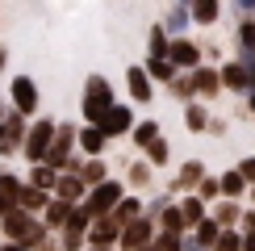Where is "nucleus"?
<instances>
[{
	"instance_id": "b1692460",
	"label": "nucleus",
	"mask_w": 255,
	"mask_h": 251,
	"mask_svg": "<svg viewBox=\"0 0 255 251\" xmlns=\"http://www.w3.org/2000/svg\"><path fill=\"white\" fill-rule=\"evenodd\" d=\"M235 46H239V59L255 63V17H239V25H235Z\"/></svg>"
},
{
	"instance_id": "0eeeda50",
	"label": "nucleus",
	"mask_w": 255,
	"mask_h": 251,
	"mask_svg": "<svg viewBox=\"0 0 255 251\" xmlns=\"http://www.w3.org/2000/svg\"><path fill=\"white\" fill-rule=\"evenodd\" d=\"M8 109H17L21 118H38L42 92H38L34 76H13V84H8Z\"/></svg>"
},
{
	"instance_id": "3c124183",
	"label": "nucleus",
	"mask_w": 255,
	"mask_h": 251,
	"mask_svg": "<svg viewBox=\"0 0 255 251\" xmlns=\"http://www.w3.org/2000/svg\"><path fill=\"white\" fill-rule=\"evenodd\" d=\"M247 113H251V118H255V88L247 92Z\"/></svg>"
},
{
	"instance_id": "864d4df0",
	"label": "nucleus",
	"mask_w": 255,
	"mask_h": 251,
	"mask_svg": "<svg viewBox=\"0 0 255 251\" xmlns=\"http://www.w3.org/2000/svg\"><path fill=\"white\" fill-rule=\"evenodd\" d=\"M0 251H29V247H21V243H4Z\"/></svg>"
},
{
	"instance_id": "de8ad7c7",
	"label": "nucleus",
	"mask_w": 255,
	"mask_h": 251,
	"mask_svg": "<svg viewBox=\"0 0 255 251\" xmlns=\"http://www.w3.org/2000/svg\"><path fill=\"white\" fill-rule=\"evenodd\" d=\"M226 130H230V122H226V118H214V122H209V134H214V138H222Z\"/></svg>"
},
{
	"instance_id": "a878e982",
	"label": "nucleus",
	"mask_w": 255,
	"mask_h": 251,
	"mask_svg": "<svg viewBox=\"0 0 255 251\" xmlns=\"http://www.w3.org/2000/svg\"><path fill=\"white\" fill-rule=\"evenodd\" d=\"M50 197H55V193H46V188H34V184H21L17 209H25V214H38V218H42V209L50 205Z\"/></svg>"
},
{
	"instance_id": "2f4dec72",
	"label": "nucleus",
	"mask_w": 255,
	"mask_h": 251,
	"mask_svg": "<svg viewBox=\"0 0 255 251\" xmlns=\"http://www.w3.org/2000/svg\"><path fill=\"white\" fill-rule=\"evenodd\" d=\"M25 184H34V188H46V193H55V184H59V172L50 163H29V176H25Z\"/></svg>"
},
{
	"instance_id": "603ef678",
	"label": "nucleus",
	"mask_w": 255,
	"mask_h": 251,
	"mask_svg": "<svg viewBox=\"0 0 255 251\" xmlns=\"http://www.w3.org/2000/svg\"><path fill=\"white\" fill-rule=\"evenodd\" d=\"M4 67H8V50L0 46V76H4Z\"/></svg>"
},
{
	"instance_id": "37998d69",
	"label": "nucleus",
	"mask_w": 255,
	"mask_h": 251,
	"mask_svg": "<svg viewBox=\"0 0 255 251\" xmlns=\"http://www.w3.org/2000/svg\"><path fill=\"white\" fill-rule=\"evenodd\" d=\"M34 251H63V243H59V235H55V230H46V235H42L38 243H34Z\"/></svg>"
},
{
	"instance_id": "5fc2aeb1",
	"label": "nucleus",
	"mask_w": 255,
	"mask_h": 251,
	"mask_svg": "<svg viewBox=\"0 0 255 251\" xmlns=\"http://www.w3.org/2000/svg\"><path fill=\"white\" fill-rule=\"evenodd\" d=\"M247 205H255V184H251V188H247Z\"/></svg>"
},
{
	"instance_id": "c03bdc74",
	"label": "nucleus",
	"mask_w": 255,
	"mask_h": 251,
	"mask_svg": "<svg viewBox=\"0 0 255 251\" xmlns=\"http://www.w3.org/2000/svg\"><path fill=\"white\" fill-rule=\"evenodd\" d=\"M239 230H243V235H255V205H243V218H239Z\"/></svg>"
},
{
	"instance_id": "5701e85b",
	"label": "nucleus",
	"mask_w": 255,
	"mask_h": 251,
	"mask_svg": "<svg viewBox=\"0 0 255 251\" xmlns=\"http://www.w3.org/2000/svg\"><path fill=\"white\" fill-rule=\"evenodd\" d=\"M151 180H155V167L146 159H130V167H126V188H130V193H146Z\"/></svg>"
},
{
	"instance_id": "dca6fc26",
	"label": "nucleus",
	"mask_w": 255,
	"mask_h": 251,
	"mask_svg": "<svg viewBox=\"0 0 255 251\" xmlns=\"http://www.w3.org/2000/svg\"><path fill=\"white\" fill-rule=\"evenodd\" d=\"M118 239H122V226L113 222V218H92L88 247H113V251H118Z\"/></svg>"
},
{
	"instance_id": "423d86ee",
	"label": "nucleus",
	"mask_w": 255,
	"mask_h": 251,
	"mask_svg": "<svg viewBox=\"0 0 255 251\" xmlns=\"http://www.w3.org/2000/svg\"><path fill=\"white\" fill-rule=\"evenodd\" d=\"M218 71H222V88H226L230 97H243V101H247V92L255 88V63H247V59H226V63H218Z\"/></svg>"
},
{
	"instance_id": "a211bd4d",
	"label": "nucleus",
	"mask_w": 255,
	"mask_h": 251,
	"mask_svg": "<svg viewBox=\"0 0 255 251\" xmlns=\"http://www.w3.org/2000/svg\"><path fill=\"white\" fill-rule=\"evenodd\" d=\"M71 214H76V205H71V201H63V197H50V205L42 209V226L59 235V230L71 222Z\"/></svg>"
},
{
	"instance_id": "c9c22d12",
	"label": "nucleus",
	"mask_w": 255,
	"mask_h": 251,
	"mask_svg": "<svg viewBox=\"0 0 255 251\" xmlns=\"http://www.w3.org/2000/svg\"><path fill=\"white\" fill-rule=\"evenodd\" d=\"M142 67H146V76H151L155 84H163V88L176 80V67H172V59H146Z\"/></svg>"
},
{
	"instance_id": "20e7f679",
	"label": "nucleus",
	"mask_w": 255,
	"mask_h": 251,
	"mask_svg": "<svg viewBox=\"0 0 255 251\" xmlns=\"http://www.w3.org/2000/svg\"><path fill=\"white\" fill-rule=\"evenodd\" d=\"M126 193H130V188H126V180H113V176H109L105 184L88 188V197H84V205H80V209H84L88 218H109Z\"/></svg>"
},
{
	"instance_id": "c85d7f7f",
	"label": "nucleus",
	"mask_w": 255,
	"mask_h": 251,
	"mask_svg": "<svg viewBox=\"0 0 255 251\" xmlns=\"http://www.w3.org/2000/svg\"><path fill=\"white\" fill-rule=\"evenodd\" d=\"M188 13H193V25H218L222 17V0H188Z\"/></svg>"
},
{
	"instance_id": "a19ab883",
	"label": "nucleus",
	"mask_w": 255,
	"mask_h": 251,
	"mask_svg": "<svg viewBox=\"0 0 255 251\" xmlns=\"http://www.w3.org/2000/svg\"><path fill=\"white\" fill-rule=\"evenodd\" d=\"M155 251H184V235H172V230H159V235H155Z\"/></svg>"
},
{
	"instance_id": "f03ea898",
	"label": "nucleus",
	"mask_w": 255,
	"mask_h": 251,
	"mask_svg": "<svg viewBox=\"0 0 255 251\" xmlns=\"http://www.w3.org/2000/svg\"><path fill=\"white\" fill-rule=\"evenodd\" d=\"M0 235H4V243H21L34 251V243L42 235H46V226H42L38 214H25V209H13V214L0 218Z\"/></svg>"
},
{
	"instance_id": "473e14b6",
	"label": "nucleus",
	"mask_w": 255,
	"mask_h": 251,
	"mask_svg": "<svg viewBox=\"0 0 255 251\" xmlns=\"http://www.w3.org/2000/svg\"><path fill=\"white\" fill-rule=\"evenodd\" d=\"M188 25H193V13H188V4H172V13L163 17V29L172 38H180V34H188Z\"/></svg>"
},
{
	"instance_id": "1a4fd4ad",
	"label": "nucleus",
	"mask_w": 255,
	"mask_h": 251,
	"mask_svg": "<svg viewBox=\"0 0 255 251\" xmlns=\"http://www.w3.org/2000/svg\"><path fill=\"white\" fill-rule=\"evenodd\" d=\"M155 235H159V226L151 222V218H134V222H126L122 226V239H118V251H138V247H151L155 243Z\"/></svg>"
},
{
	"instance_id": "cd10ccee",
	"label": "nucleus",
	"mask_w": 255,
	"mask_h": 251,
	"mask_svg": "<svg viewBox=\"0 0 255 251\" xmlns=\"http://www.w3.org/2000/svg\"><path fill=\"white\" fill-rule=\"evenodd\" d=\"M218 180H222V197H230V201H247V180H243V172L239 167H226V172H218Z\"/></svg>"
},
{
	"instance_id": "f8f14e48",
	"label": "nucleus",
	"mask_w": 255,
	"mask_h": 251,
	"mask_svg": "<svg viewBox=\"0 0 255 251\" xmlns=\"http://www.w3.org/2000/svg\"><path fill=\"white\" fill-rule=\"evenodd\" d=\"M193 92H197V101H218V97H226V88H222V71H218V63H201V67L193 71Z\"/></svg>"
},
{
	"instance_id": "72a5a7b5",
	"label": "nucleus",
	"mask_w": 255,
	"mask_h": 251,
	"mask_svg": "<svg viewBox=\"0 0 255 251\" xmlns=\"http://www.w3.org/2000/svg\"><path fill=\"white\" fill-rule=\"evenodd\" d=\"M155 226H159V230H172V235H188V222H184V214H180V205H176V201L155 218Z\"/></svg>"
},
{
	"instance_id": "79ce46f5",
	"label": "nucleus",
	"mask_w": 255,
	"mask_h": 251,
	"mask_svg": "<svg viewBox=\"0 0 255 251\" xmlns=\"http://www.w3.org/2000/svg\"><path fill=\"white\" fill-rule=\"evenodd\" d=\"M172 201H176V197H172V193H155V197H151V201H146V218H151V222H155V218H159V214H163V209H167V205H172Z\"/></svg>"
},
{
	"instance_id": "09e8293b",
	"label": "nucleus",
	"mask_w": 255,
	"mask_h": 251,
	"mask_svg": "<svg viewBox=\"0 0 255 251\" xmlns=\"http://www.w3.org/2000/svg\"><path fill=\"white\" fill-rule=\"evenodd\" d=\"M230 4H235L243 17H255V0H230Z\"/></svg>"
},
{
	"instance_id": "f257e3e1",
	"label": "nucleus",
	"mask_w": 255,
	"mask_h": 251,
	"mask_svg": "<svg viewBox=\"0 0 255 251\" xmlns=\"http://www.w3.org/2000/svg\"><path fill=\"white\" fill-rule=\"evenodd\" d=\"M118 105V97H113V84L101 76V71H92L88 80H84V92H80V118L84 126H101V118Z\"/></svg>"
},
{
	"instance_id": "6ab92c4d",
	"label": "nucleus",
	"mask_w": 255,
	"mask_h": 251,
	"mask_svg": "<svg viewBox=\"0 0 255 251\" xmlns=\"http://www.w3.org/2000/svg\"><path fill=\"white\" fill-rule=\"evenodd\" d=\"M209 122H214V113H209L205 101H188L184 105V130L188 134H209Z\"/></svg>"
},
{
	"instance_id": "bb28decb",
	"label": "nucleus",
	"mask_w": 255,
	"mask_h": 251,
	"mask_svg": "<svg viewBox=\"0 0 255 251\" xmlns=\"http://www.w3.org/2000/svg\"><path fill=\"white\" fill-rule=\"evenodd\" d=\"M155 138H163V122H155V118H142V122H134V130H130V142L138 146V151H146Z\"/></svg>"
},
{
	"instance_id": "4d7b16f0",
	"label": "nucleus",
	"mask_w": 255,
	"mask_h": 251,
	"mask_svg": "<svg viewBox=\"0 0 255 251\" xmlns=\"http://www.w3.org/2000/svg\"><path fill=\"white\" fill-rule=\"evenodd\" d=\"M84 251H113V247H84Z\"/></svg>"
},
{
	"instance_id": "39448f33",
	"label": "nucleus",
	"mask_w": 255,
	"mask_h": 251,
	"mask_svg": "<svg viewBox=\"0 0 255 251\" xmlns=\"http://www.w3.org/2000/svg\"><path fill=\"white\" fill-rule=\"evenodd\" d=\"M55 130H59L55 118H34V122H29L25 146H21L25 163H46V151H50V142H55Z\"/></svg>"
},
{
	"instance_id": "58836bf2",
	"label": "nucleus",
	"mask_w": 255,
	"mask_h": 251,
	"mask_svg": "<svg viewBox=\"0 0 255 251\" xmlns=\"http://www.w3.org/2000/svg\"><path fill=\"white\" fill-rule=\"evenodd\" d=\"M214 251H243V230H239V226H226V230L218 235Z\"/></svg>"
},
{
	"instance_id": "6e6d98bb",
	"label": "nucleus",
	"mask_w": 255,
	"mask_h": 251,
	"mask_svg": "<svg viewBox=\"0 0 255 251\" xmlns=\"http://www.w3.org/2000/svg\"><path fill=\"white\" fill-rule=\"evenodd\" d=\"M4 113H8V105H4V92H0V118H4Z\"/></svg>"
},
{
	"instance_id": "7c9ffc66",
	"label": "nucleus",
	"mask_w": 255,
	"mask_h": 251,
	"mask_svg": "<svg viewBox=\"0 0 255 251\" xmlns=\"http://www.w3.org/2000/svg\"><path fill=\"white\" fill-rule=\"evenodd\" d=\"M167 46H172V34L163 29V21L146 29V59H167Z\"/></svg>"
},
{
	"instance_id": "9d476101",
	"label": "nucleus",
	"mask_w": 255,
	"mask_h": 251,
	"mask_svg": "<svg viewBox=\"0 0 255 251\" xmlns=\"http://www.w3.org/2000/svg\"><path fill=\"white\" fill-rule=\"evenodd\" d=\"M167 59H172L176 71H197L201 63H205V55H201V42H193L188 34L172 38V46H167Z\"/></svg>"
},
{
	"instance_id": "c756f323",
	"label": "nucleus",
	"mask_w": 255,
	"mask_h": 251,
	"mask_svg": "<svg viewBox=\"0 0 255 251\" xmlns=\"http://www.w3.org/2000/svg\"><path fill=\"white\" fill-rule=\"evenodd\" d=\"M176 205H180V214H184V222H188V230H193L197 222H205V218H209V205L201 201L197 193H184V197H176Z\"/></svg>"
},
{
	"instance_id": "f3484780",
	"label": "nucleus",
	"mask_w": 255,
	"mask_h": 251,
	"mask_svg": "<svg viewBox=\"0 0 255 251\" xmlns=\"http://www.w3.org/2000/svg\"><path fill=\"white\" fill-rule=\"evenodd\" d=\"M105 151H109V134H105L101 126H80V155L105 159Z\"/></svg>"
},
{
	"instance_id": "6e6552de",
	"label": "nucleus",
	"mask_w": 255,
	"mask_h": 251,
	"mask_svg": "<svg viewBox=\"0 0 255 251\" xmlns=\"http://www.w3.org/2000/svg\"><path fill=\"white\" fill-rule=\"evenodd\" d=\"M25 134H29V118H21L17 109H8L0 118V159H13L21 146H25Z\"/></svg>"
},
{
	"instance_id": "4468645a",
	"label": "nucleus",
	"mask_w": 255,
	"mask_h": 251,
	"mask_svg": "<svg viewBox=\"0 0 255 251\" xmlns=\"http://www.w3.org/2000/svg\"><path fill=\"white\" fill-rule=\"evenodd\" d=\"M88 226H92V218H88V214H84V209L76 205L71 222L59 230V243H63V251H84V247H88Z\"/></svg>"
},
{
	"instance_id": "f704fd0d",
	"label": "nucleus",
	"mask_w": 255,
	"mask_h": 251,
	"mask_svg": "<svg viewBox=\"0 0 255 251\" xmlns=\"http://www.w3.org/2000/svg\"><path fill=\"white\" fill-rule=\"evenodd\" d=\"M167 92L180 101V105H188V101H197V92H193V71H176V80L167 84Z\"/></svg>"
},
{
	"instance_id": "393cba45",
	"label": "nucleus",
	"mask_w": 255,
	"mask_h": 251,
	"mask_svg": "<svg viewBox=\"0 0 255 251\" xmlns=\"http://www.w3.org/2000/svg\"><path fill=\"white\" fill-rule=\"evenodd\" d=\"M21 176H13V172H0V218L4 214H13L17 209V197H21Z\"/></svg>"
},
{
	"instance_id": "2eb2a0df",
	"label": "nucleus",
	"mask_w": 255,
	"mask_h": 251,
	"mask_svg": "<svg viewBox=\"0 0 255 251\" xmlns=\"http://www.w3.org/2000/svg\"><path fill=\"white\" fill-rule=\"evenodd\" d=\"M205 163H201V159H184V163H180V172L172 176V184H167V193H172V197H184V193H197V184L201 180H205Z\"/></svg>"
},
{
	"instance_id": "a18cd8bd",
	"label": "nucleus",
	"mask_w": 255,
	"mask_h": 251,
	"mask_svg": "<svg viewBox=\"0 0 255 251\" xmlns=\"http://www.w3.org/2000/svg\"><path fill=\"white\" fill-rule=\"evenodd\" d=\"M235 167L243 172V180H247V184H255V155H243V159H239Z\"/></svg>"
},
{
	"instance_id": "4be33fe9",
	"label": "nucleus",
	"mask_w": 255,
	"mask_h": 251,
	"mask_svg": "<svg viewBox=\"0 0 255 251\" xmlns=\"http://www.w3.org/2000/svg\"><path fill=\"white\" fill-rule=\"evenodd\" d=\"M243 205L247 201H230V197H218L214 205H209V218L226 230V226H239V218H243Z\"/></svg>"
},
{
	"instance_id": "7ed1b4c3",
	"label": "nucleus",
	"mask_w": 255,
	"mask_h": 251,
	"mask_svg": "<svg viewBox=\"0 0 255 251\" xmlns=\"http://www.w3.org/2000/svg\"><path fill=\"white\" fill-rule=\"evenodd\" d=\"M76 155H80V126L76 122H59L55 142H50V151H46V163L55 167V172H67Z\"/></svg>"
},
{
	"instance_id": "aec40b11",
	"label": "nucleus",
	"mask_w": 255,
	"mask_h": 251,
	"mask_svg": "<svg viewBox=\"0 0 255 251\" xmlns=\"http://www.w3.org/2000/svg\"><path fill=\"white\" fill-rule=\"evenodd\" d=\"M55 197H63V201H71V205H84V197H88V184H84L76 172H59Z\"/></svg>"
},
{
	"instance_id": "49530a36",
	"label": "nucleus",
	"mask_w": 255,
	"mask_h": 251,
	"mask_svg": "<svg viewBox=\"0 0 255 251\" xmlns=\"http://www.w3.org/2000/svg\"><path fill=\"white\" fill-rule=\"evenodd\" d=\"M201 55H205V63H218L222 50H218V42H205V46H201Z\"/></svg>"
},
{
	"instance_id": "ddd939ff",
	"label": "nucleus",
	"mask_w": 255,
	"mask_h": 251,
	"mask_svg": "<svg viewBox=\"0 0 255 251\" xmlns=\"http://www.w3.org/2000/svg\"><path fill=\"white\" fill-rule=\"evenodd\" d=\"M126 92H130V105H151L155 101V80L146 76L142 63H130L126 67Z\"/></svg>"
},
{
	"instance_id": "412c9836",
	"label": "nucleus",
	"mask_w": 255,
	"mask_h": 251,
	"mask_svg": "<svg viewBox=\"0 0 255 251\" xmlns=\"http://www.w3.org/2000/svg\"><path fill=\"white\" fill-rule=\"evenodd\" d=\"M142 214H146V197H142V193H126L109 218H113L118 226H126V222H134V218H142Z\"/></svg>"
},
{
	"instance_id": "9b49d317",
	"label": "nucleus",
	"mask_w": 255,
	"mask_h": 251,
	"mask_svg": "<svg viewBox=\"0 0 255 251\" xmlns=\"http://www.w3.org/2000/svg\"><path fill=\"white\" fill-rule=\"evenodd\" d=\"M134 122H138V118H134V105H130V101H118V105L101 118V130L109 134V142H113V138H130Z\"/></svg>"
},
{
	"instance_id": "4c0bfd02",
	"label": "nucleus",
	"mask_w": 255,
	"mask_h": 251,
	"mask_svg": "<svg viewBox=\"0 0 255 251\" xmlns=\"http://www.w3.org/2000/svg\"><path fill=\"white\" fill-rule=\"evenodd\" d=\"M142 155H146V163H151V167H167V163H172V142H167V138H155Z\"/></svg>"
},
{
	"instance_id": "e433bc0d",
	"label": "nucleus",
	"mask_w": 255,
	"mask_h": 251,
	"mask_svg": "<svg viewBox=\"0 0 255 251\" xmlns=\"http://www.w3.org/2000/svg\"><path fill=\"white\" fill-rule=\"evenodd\" d=\"M218 235H222V226L214 222V218H205V222H197V226H193V239L201 243V251H214Z\"/></svg>"
},
{
	"instance_id": "13d9d810",
	"label": "nucleus",
	"mask_w": 255,
	"mask_h": 251,
	"mask_svg": "<svg viewBox=\"0 0 255 251\" xmlns=\"http://www.w3.org/2000/svg\"><path fill=\"white\" fill-rule=\"evenodd\" d=\"M138 251H155V243H151V247H138Z\"/></svg>"
},
{
	"instance_id": "8fccbe9b",
	"label": "nucleus",
	"mask_w": 255,
	"mask_h": 251,
	"mask_svg": "<svg viewBox=\"0 0 255 251\" xmlns=\"http://www.w3.org/2000/svg\"><path fill=\"white\" fill-rule=\"evenodd\" d=\"M243 251H255V235H243Z\"/></svg>"
},
{
	"instance_id": "ea45409f",
	"label": "nucleus",
	"mask_w": 255,
	"mask_h": 251,
	"mask_svg": "<svg viewBox=\"0 0 255 251\" xmlns=\"http://www.w3.org/2000/svg\"><path fill=\"white\" fill-rule=\"evenodd\" d=\"M197 197H201V201H205V205H214V201H218V197H222V180H218V176H214V172H209V176H205V180H201V184H197Z\"/></svg>"
}]
</instances>
